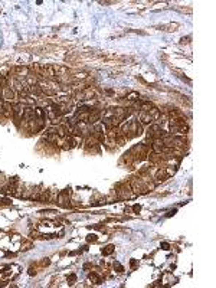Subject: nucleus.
<instances>
[{"label": "nucleus", "mask_w": 216, "mask_h": 288, "mask_svg": "<svg viewBox=\"0 0 216 288\" xmlns=\"http://www.w3.org/2000/svg\"><path fill=\"white\" fill-rule=\"evenodd\" d=\"M19 269H20V267H19V265H15V264L2 265V267H0V279H2V281L13 279L15 277L19 275Z\"/></svg>", "instance_id": "obj_1"}, {"label": "nucleus", "mask_w": 216, "mask_h": 288, "mask_svg": "<svg viewBox=\"0 0 216 288\" xmlns=\"http://www.w3.org/2000/svg\"><path fill=\"white\" fill-rule=\"evenodd\" d=\"M169 124H170V131L174 134H186L189 130V127L183 118H171L169 121Z\"/></svg>", "instance_id": "obj_2"}, {"label": "nucleus", "mask_w": 216, "mask_h": 288, "mask_svg": "<svg viewBox=\"0 0 216 288\" xmlns=\"http://www.w3.org/2000/svg\"><path fill=\"white\" fill-rule=\"evenodd\" d=\"M25 108H26V104H23V102H16L13 105V118H15V123L17 125L20 124V121H23Z\"/></svg>", "instance_id": "obj_3"}, {"label": "nucleus", "mask_w": 216, "mask_h": 288, "mask_svg": "<svg viewBox=\"0 0 216 288\" xmlns=\"http://www.w3.org/2000/svg\"><path fill=\"white\" fill-rule=\"evenodd\" d=\"M174 173V170H171L170 167H163V169H160L159 171H157V174H156V182L159 183V182H164L166 179H169L171 174Z\"/></svg>", "instance_id": "obj_4"}, {"label": "nucleus", "mask_w": 216, "mask_h": 288, "mask_svg": "<svg viewBox=\"0 0 216 288\" xmlns=\"http://www.w3.org/2000/svg\"><path fill=\"white\" fill-rule=\"evenodd\" d=\"M69 197H71V189H65V190H62V192L58 195V197H56V203L61 205V206H68Z\"/></svg>", "instance_id": "obj_5"}, {"label": "nucleus", "mask_w": 216, "mask_h": 288, "mask_svg": "<svg viewBox=\"0 0 216 288\" xmlns=\"http://www.w3.org/2000/svg\"><path fill=\"white\" fill-rule=\"evenodd\" d=\"M153 151L156 153V154H160V153H163L164 150H166V144H164V141H163V138H153Z\"/></svg>", "instance_id": "obj_6"}, {"label": "nucleus", "mask_w": 216, "mask_h": 288, "mask_svg": "<svg viewBox=\"0 0 216 288\" xmlns=\"http://www.w3.org/2000/svg\"><path fill=\"white\" fill-rule=\"evenodd\" d=\"M2 115L6 117V118H10L13 117V105L7 101H3L2 104Z\"/></svg>", "instance_id": "obj_7"}, {"label": "nucleus", "mask_w": 216, "mask_h": 288, "mask_svg": "<svg viewBox=\"0 0 216 288\" xmlns=\"http://www.w3.org/2000/svg\"><path fill=\"white\" fill-rule=\"evenodd\" d=\"M138 118H140L141 124H151V121H154L149 111H140V117Z\"/></svg>", "instance_id": "obj_8"}, {"label": "nucleus", "mask_w": 216, "mask_h": 288, "mask_svg": "<svg viewBox=\"0 0 216 288\" xmlns=\"http://www.w3.org/2000/svg\"><path fill=\"white\" fill-rule=\"evenodd\" d=\"M56 133H58L59 138H61V137H66V135H68V133H69V128H68V125L61 124V125H58V127H56Z\"/></svg>", "instance_id": "obj_9"}, {"label": "nucleus", "mask_w": 216, "mask_h": 288, "mask_svg": "<svg viewBox=\"0 0 216 288\" xmlns=\"http://www.w3.org/2000/svg\"><path fill=\"white\" fill-rule=\"evenodd\" d=\"M88 278H89V281H92L94 284H101V282H102V278H101L98 274H95V272H91V274L88 275Z\"/></svg>", "instance_id": "obj_10"}, {"label": "nucleus", "mask_w": 216, "mask_h": 288, "mask_svg": "<svg viewBox=\"0 0 216 288\" xmlns=\"http://www.w3.org/2000/svg\"><path fill=\"white\" fill-rule=\"evenodd\" d=\"M115 251V246L114 245H107L105 248H102V255H111L113 254V252Z\"/></svg>", "instance_id": "obj_11"}, {"label": "nucleus", "mask_w": 216, "mask_h": 288, "mask_svg": "<svg viewBox=\"0 0 216 288\" xmlns=\"http://www.w3.org/2000/svg\"><path fill=\"white\" fill-rule=\"evenodd\" d=\"M33 246V243L30 242V241H23L22 242V251H27V249H30Z\"/></svg>", "instance_id": "obj_12"}, {"label": "nucleus", "mask_w": 216, "mask_h": 288, "mask_svg": "<svg viewBox=\"0 0 216 288\" xmlns=\"http://www.w3.org/2000/svg\"><path fill=\"white\" fill-rule=\"evenodd\" d=\"M114 269H115L117 272H124V267H123V265H121L118 261H115V262H114Z\"/></svg>", "instance_id": "obj_13"}, {"label": "nucleus", "mask_w": 216, "mask_h": 288, "mask_svg": "<svg viewBox=\"0 0 216 288\" xmlns=\"http://www.w3.org/2000/svg\"><path fill=\"white\" fill-rule=\"evenodd\" d=\"M75 281H77V275H75V274H71V275L68 277V284H69V285H74Z\"/></svg>", "instance_id": "obj_14"}, {"label": "nucleus", "mask_w": 216, "mask_h": 288, "mask_svg": "<svg viewBox=\"0 0 216 288\" xmlns=\"http://www.w3.org/2000/svg\"><path fill=\"white\" fill-rule=\"evenodd\" d=\"M138 97H140L138 92H131V94L127 97V99H128V101H135V99H138Z\"/></svg>", "instance_id": "obj_15"}, {"label": "nucleus", "mask_w": 216, "mask_h": 288, "mask_svg": "<svg viewBox=\"0 0 216 288\" xmlns=\"http://www.w3.org/2000/svg\"><path fill=\"white\" fill-rule=\"evenodd\" d=\"M87 241H88V242H97V241H98V236L94 235V233H92V235H88V236H87Z\"/></svg>", "instance_id": "obj_16"}, {"label": "nucleus", "mask_w": 216, "mask_h": 288, "mask_svg": "<svg viewBox=\"0 0 216 288\" xmlns=\"http://www.w3.org/2000/svg\"><path fill=\"white\" fill-rule=\"evenodd\" d=\"M75 78H78V79H84V78H87V74L85 72H78V74H75Z\"/></svg>", "instance_id": "obj_17"}, {"label": "nucleus", "mask_w": 216, "mask_h": 288, "mask_svg": "<svg viewBox=\"0 0 216 288\" xmlns=\"http://www.w3.org/2000/svg\"><path fill=\"white\" fill-rule=\"evenodd\" d=\"M12 202H10V199L9 197H3L2 200H0V205H10Z\"/></svg>", "instance_id": "obj_18"}, {"label": "nucleus", "mask_w": 216, "mask_h": 288, "mask_svg": "<svg viewBox=\"0 0 216 288\" xmlns=\"http://www.w3.org/2000/svg\"><path fill=\"white\" fill-rule=\"evenodd\" d=\"M133 210H134L135 213H138V212L141 210V206H140V205H134V206H133Z\"/></svg>", "instance_id": "obj_19"}, {"label": "nucleus", "mask_w": 216, "mask_h": 288, "mask_svg": "<svg viewBox=\"0 0 216 288\" xmlns=\"http://www.w3.org/2000/svg\"><path fill=\"white\" fill-rule=\"evenodd\" d=\"M137 265H138V262H137L135 259H131V261H130V267H131V268H135Z\"/></svg>", "instance_id": "obj_20"}, {"label": "nucleus", "mask_w": 216, "mask_h": 288, "mask_svg": "<svg viewBox=\"0 0 216 288\" xmlns=\"http://www.w3.org/2000/svg\"><path fill=\"white\" fill-rule=\"evenodd\" d=\"M161 248H163L164 251H167V249H170V245H169L167 242H163V243H161Z\"/></svg>", "instance_id": "obj_21"}, {"label": "nucleus", "mask_w": 216, "mask_h": 288, "mask_svg": "<svg viewBox=\"0 0 216 288\" xmlns=\"http://www.w3.org/2000/svg\"><path fill=\"white\" fill-rule=\"evenodd\" d=\"M49 264H51V259H49V258H45V259L42 261V265H45V267L49 265Z\"/></svg>", "instance_id": "obj_22"}, {"label": "nucleus", "mask_w": 216, "mask_h": 288, "mask_svg": "<svg viewBox=\"0 0 216 288\" xmlns=\"http://www.w3.org/2000/svg\"><path fill=\"white\" fill-rule=\"evenodd\" d=\"M29 275H36V271H35L33 268H30V269H29Z\"/></svg>", "instance_id": "obj_23"}, {"label": "nucleus", "mask_w": 216, "mask_h": 288, "mask_svg": "<svg viewBox=\"0 0 216 288\" xmlns=\"http://www.w3.org/2000/svg\"><path fill=\"white\" fill-rule=\"evenodd\" d=\"M174 213H176V209H174V210H170V212L167 213V216H171V215H174Z\"/></svg>", "instance_id": "obj_24"}, {"label": "nucleus", "mask_w": 216, "mask_h": 288, "mask_svg": "<svg viewBox=\"0 0 216 288\" xmlns=\"http://www.w3.org/2000/svg\"><path fill=\"white\" fill-rule=\"evenodd\" d=\"M99 3H101V5H111L113 2H99Z\"/></svg>", "instance_id": "obj_25"}, {"label": "nucleus", "mask_w": 216, "mask_h": 288, "mask_svg": "<svg viewBox=\"0 0 216 288\" xmlns=\"http://www.w3.org/2000/svg\"><path fill=\"white\" fill-rule=\"evenodd\" d=\"M0 92H2V87H0Z\"/></svg>", "instance_id": "obj_26"}]
</instances>
